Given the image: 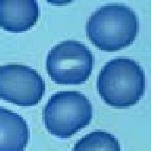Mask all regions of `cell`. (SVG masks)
<instances>
[{"mask_svg":"<svg viewBox=\"0 0 151 151\" xmlns=\"http://www.w3.org/2000/svg\"><path fill=\"white\" fill-rule=\"evenodd\" d=\"M139 31L138 17L123 4H108L93 12L86 24L87 38L105 52H116L129 47Z\"/></svg>","mask_w":151,"mask_h":151,"instance_id":"6da1fadb","label":"cell"},{"mask_svg":"<svg viewBox=\"0 0 151 151\" xmlns=\"http://www.w3.org/2000/svg\"><path fill=\"white\" fill-rule=\"evenodd\" d=\"M145 73L136 60L119 57L109 60L100 70L97 90L105 104L116 109L137 105L145 93Z\"/></svg>","mask_w":151,"mask_h":151,"instance_id":"7a4b0ae2","label":"cell"},{"mask_svg":"<svg viewBox=\"0 0 151 151\" xmlns=\"http://www.w3.org/2000/svg\"><path fill=\"white\" fill-rule=\"evenodd\" d=\"M89 99L76 91L53 94L43 108L42 119L46 129L58 138H69L86 128L93 118Z\"/></svg>","mask_w":151,"mask_h":151,"instance_id":"3957f363","label":"cell"},{"mask_svg":"<svg viewBox=\"0 0 151 151\" xmlns=\"http://www.w3.org/2000/svg\"><path fill=\"white\" fill-rule=\"evenodd\" d=\"M94 56L84 43L68 40L53 47L46 59L47 73L59 85H81L93 69Z\"/></svg>","mask_w":151,"mask_h":151,"instance_id":"277c9868","label":"cell"},{"mask_svg":"<svg viewBox=\"0 0 151 151\" xmlns=\"http://www.w3.org/2000/svg\"><path fill=\"white\" fill-rule=\"evenodd\" d=\"M45 82L34 68L22 64L0 67V99L18 106L38 105L45 93Z\"/></svg>","mask_w":151,"mask_h":151,"instance_id":"5b68a950","label":"cell"},{"mask_svg":"<svg viewBox=\"0 0 151 151\" xmlns=\"http://www.w3.org/2000/svg\"><path fill=\"white\" fill-rule=\"evenodd\" d=\"M40 17L35 0H0V29L22 33L32 29Z\"/></svg>","mask_w":151,"mask_h":151,"instance_id":"8992f818","label":"cell"},{"mask_svg":"<svg viewBox=\"0 0 151 151\" xmlns=\"http://www.w3.org/2000/svg\"><path fill=\"white\" fill-rule=\"evenodd\" d=\"M30 133L26 120L0 106V151H24Z\"/></svg>","mask_w":151,"mask_h":151,"instance_id":"52a82bcc","label":"cell"},{"mask_svg":"<svg viewBox=\"0 0 151 151\" xmlns=\"http://www.w3.org/2000/svg\"><path fill=\"white\" fill-rule=\"evenodd\" d=\"M73 151H121L118 140L109 132L96 130L79 140Z\"/></svg>","mask_w":151,"mask_h":151,"instance_id":"ba28073f","label":"cell"}]
</instances>
